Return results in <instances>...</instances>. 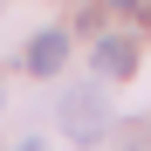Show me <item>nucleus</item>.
Instances as JSON below:
<instances>
[{
  "instance_id": "obj_4",
  "label": "nucleus",
  "mask_w": 151,
  "mask_h": 151,
  "mask_svg": "<svg viewBox=\"0 0 151 151\" xmlns=\"http://www.w3.org/2000/svg\"><path fill=\"white\" fill-rule=\"evenodd\" d=\"M14 151H41V144H35V137H21V144H14Z\"/></svg>"
},
{
  "instance_id": "obj_3",
  "label": "nucleus",
  "mask_w": 151,
  "mask_h": 151,
  "mask_svg": "<svg viewBox=\"0 0 151 151\" xmlns=\"http://www.w3.org/2000/svg\"><path fill=\"white\" fill-rule=\"evenodd\" d=\"M131 69H137V48L124 35H103V41H96V76H131Z\"/></svg>"
},
{
  "instance_id": "obj_1",
  "label": "nucleus",
  "mask_w": 151,
  "mask_h": 151,
  "mask_svg": "<svg viewBox=\"0 0 151 151\" xmlns=\"http://www.w3.org/2000/svg\"><path fill=\"white\" fill-rule=\"evenodd\" d=\"M103 103H96V89H76V96H62V131L69 137H96V131H103Z\"/></svg>"
},
{
  "instance_id": "obj_2",
  "label": "nucleus",
  "mask_w": 151,
  "mask_h": 151,
  "mask_svg": "<svg viewBox=\"0 0 151 151\" xmlns=\"http://www.w3.org/2000/svg\"><path fill=\"white\" fill-rule=\"evenodd\" d=\"M62 62H69V35H62V28H41L35 48H28V69H35V76H55Z\"/></svg>"
},
{
  "instance_id": "obj_5",
  "label": "nucleus",
  "mask_w": 151,
  "mask_h": 151,
  "mask_svg": "<svg viewBox=\"0 0 151 151\" xmlns=\"http://www.w3.org/2000/svg\"><path fill=\"white\" fill-rule=\"evenodd\" d=\"M110 7H137V0H110Z\"/></svg>"
}]
</instances>
